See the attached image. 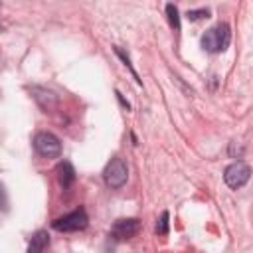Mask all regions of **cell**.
<instances>
[{
  "mask_svg": "<svg viewBox=\"0 0 253 253\" xmlns=\"http://www.w3.org/2000/svg\"><path fill=\"white\" fill-rule=\"evenodd\" d=\"M229 40H231V32H229V26L225 22L210 28L204 36H202V47L210 53H219L223 51L227 45H229Z\"/></svg>",
  "mask_w": 253,
  "mask_h": 253,
  "instance_id": "6da1fadb",
  "label": "cell"
},
{
  "mask_svg": "<svg viewBox=\"0 0 253 253\" xmlns=\"http://www.w3.org/2000/svg\"><path fill=\"white\" fill-rule=\"evenodd\" d=\"M140 231V221L136 217H125V219H117L111 227V237L115 241H126L130 237H134Z\"/></svg>",
  "mask_w": 253,
  "mask_h": 253,
  "instance_id": "8992f818",
  "label": "cell"
},
{
  "mask_svg": "<svg viewBox=\"0 0 253 253\" xmlns=\"http://www.w3.org/2000/svg\"><path fill=\"white\" fill-rule=\"evenodd\" d=\"M55 174H57V182H59V186H61L63 190L69 188V186L75 182V168H73L71 162H67V160H63V162L57 164Z\"/></svg>",
  "mask_w": 253,
  "mask_h": 253,
  "instance_id": "ba28073f",
  "label": "cell"
},
{
  "mask_svg": "<svg viewBox=\"0 0 253 253\" xmlns=\"http://www.w3.org/2000/svg\"><path fill=\"white\" fill-rule=\"evenodd\" d=\"M87 223H89L87 211H85L83 208H79V210H75V211L65 213L63 217H57V219L51 223V227H53L55 231H67V233H69V231H81V229H85Z\"/></svg>",
  "mask_w": 253,
  "mask_h": 253,
  "instance_id": "5b68a950",
  "label": "cell"
},
{
  "mask_svg": "<svg viewBox=\"0 0 253 253\" xmlns=\"http://www.w3.org/2000/svg\"><path fill=\"white\" fill-rule=\"evenodd\" d=\"M34 148L43 158H57L61 154V140L47 130H40L34 136Z\"/></svg>",
  "mask_w": 253,
  "mask_h": 253,
  "instance_id": "3957f363",
  "label": "cell"
},
{
  "mask_svg": "<svg viewBox=\"0 0 253 253\" xmlns=\"http://www.w3.org/2000/svg\"><path fill=\"white\" fill-rule=\"evenodd\" d=\"M32 93H34V99L42 105V109L47 113V111H53L55 107H57V97L51 93V91H47V89H43V87H32Z\"/></svg>",
  "mask_w": 253,
  "mask_h": 253,
  "instance_id": "52a82bcc",
  "label": "cell"
},
{
  "mask_svg": "<svg viewBox=\"0 0 253 253\" xmlns=\"http://www.w3.org/2000/svg\"><path fill=\"white\" fill-rule=\"evenodd\" d=\"M168 219H170L168 211H162L160 213V219L156 221V233L158 235H166L168 233Z\"/></svg>",
  "mask_w": 253,
  "mask_h": 253,
  "instance_id": "8fae6325",
  "label": "cell"
},
{
  "mask_svg": "<svg viewBox=\"0 0 253 253\" xmlns=\"http://www.w3.org/2000/svg\"><path fill=\"white\" fill-rule=\"evenodd\" d=\"M103 178H105V184L111 188V190H119L126 184L128 180V168H126V162L119 156L111 158V162L105 166V172H103Z\"/></svg>",
  "mask_w": 253,
  "mask_h": 253,
  "instance_id": "7a4b0ae2",
  "label": "cell"
},
{
  "mask_svg": "<svg viewBox=\"0 0 253 253\" xmlns=\"http://www.w3.org/2000/svg\"><path fill=\"white\" fill-rule=\"evenodd\" d=\"M47 245H49V235H47V231L40 229L32 235L30 245H28V253H43V249Z\"/></svg>",
  "mask_w": 253,
  "mask_h": 253,
  "instance_id": "9c48e42d",
  "label": "cell"
},
{
  "mask_svg": "<svg viewBox=\"0 0 253 253\" xmlns=\"http://www.w3.org/2000/svg\"><path fill=\"white\" fill-rule=\"evenodd\" d=\"M188 20L196 22V20H204V18H210V10L208 8H200V10H188Z\"/></svg>",
  "mask_w": 253,
  "mask_h": 253,
  "instance_id": "7c38bea8",
  "label": "cell"
},
{
  "mask_svg": "<svg viewBox=\"0 0 253 253\" xmlns=\"http://www.w3.org/2000/svg\"><path fill=\"white\" fill-rule=\"evenodd\" d=\"M251 178V166L243 160H237V162H231L225 172H223V180L225 184L231 188V190H239L243 188Z\"/></svg>",
  "mask_w": 253,
  "mask_h": 253,
  "instance_id": "277c9868",
  "label": "cell"
},
{
  "mask_svg": "<svg viewBox=\"0 0 253 253\" xmlns=\"http://www.w3.org/2000/svg\"><path fill=\"white\" fill-rule=\"evenodd\" d=\"M115 53H117V55H119V57H121V59L125 61V65H126V67L130 69V73L134 75V79H136V83H138V85H142V83H140V79H138V75H136V71H134V69H132V65H130V59H128V55H126L125 51H121L119 47H115Z\"/></svg>",
  "mask_w": 253,
  "mask_h": 253,
  "instance_id": "4fadbf2b",
  "label": "cell"
},
{
  "mask_svg": "<svg viewBox=\"0 0 253 253\" xmlns=\"http://www.w3.org/2000/svg\"><path fill=\"white\" fill-rule=\"evenodd\" d=\"M166 16H168L170 26H172L174 30H180V12H178L176 4H172V2L166 4Z\"/></svg>",
  "mask_w": 253,
  "mask_h": 253,
  "instance_id": "30bf717a",
  "label": "cell"
}]
</instances>
